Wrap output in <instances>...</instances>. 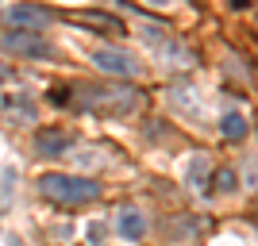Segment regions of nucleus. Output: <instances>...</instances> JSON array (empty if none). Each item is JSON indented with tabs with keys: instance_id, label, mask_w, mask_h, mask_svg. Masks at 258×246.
Instances as JSON below:
<instances>
[{
	"instance_id": "obj_2",
	"label": "nucleus",
	"mask_w": 258,
	"mask_h": 246,
	"mask_svg": "<svg viewBox=\"0 0 258 246\" xmlns=\"http://www.w3.org/2000/svg\"><path fill=\"white\" fill-rule=\"evenodd\" d=\"M77 104L89 108V112H100V116H131L143 108V97L135 89H81Z\"/></svg>"
},
{
	"instance_id": "obj_7",
	"label": "nucleus",
	"mask_w": 258,
	"mask_h": 246,
	"mask_svg": "<svg viewBox=\"0 0 258 246\" xmlns=\"http://www.w3.org/2000/svg\"><path fill=\"white\" fill-rule=\"evenodd\" d=\"M119 235L131 238V242H139V238L147 235V219H143V212L123 208V212H119Z\"/></svg>"
},
{
	"instance_id": "obj_3",
	"label": "nucleus",
	"mask_w": 258,
	"mask_h": 246,
	"mask_svg": "<svg viewBox=\"0 0 258 246\" xmlns=\"http://www.w3.org/2000/svg\"><path fill=\"white\" fill-rule=\"evenodd\" d=\"M93 62H97V69H104V73H112V77H139V58H131L127 50H116V46L97 50Z\"/></svg>"
},
{
	"instance_id": "obj_6",
	"label": "nucleus",
	"mask_w": 258,
	"mask_h": 246,
	"mask_svg": "<svg viewBox=\"0 0 258 246\" xmlns=\"http://www.w3.org/2000/svg\"><path fill=\"white\" fill-rule=\"evenodd\" d=\"M70 23L77 27H93L100 35H123V23L116 16H108V12H70Z\"/></svg>"
},
{
	"instance_id": "obj_4",
	"label": "nucleus",
	"mask_w": 258,
	"mask_h": 246,
	"mask_svg": "<svg viewBox=\"0 0 258 246\" xmlns=\"http://www.w3.org/2000/svg\"><path fill=\"white\" fill-rule=\"evenodd\" d=\"M4 23L16 27V31H43L50 23V12L39 8V4H16V8L4 12Z\"/></svg>"
},
{
	"instance_id": "obj_8",
	"label": "nucleus",
	"mask_w": 258,
	"mask_h": 246,
	"mask_svg": "<svg viewBox=\"0 0 258 246\" xmlns=\"http://www.w3.org/2000/svg\"><path fill=\"white\" fill-rule=\"evenodd\" d=\"M70 135L66 131H39V139H35V146L43 150V154H50V158H58V154H66L70 150Z\"/></svg>"
},
{
	"instance_id": "obj_15",
	"label": "nucleus",
	"mask_w": 258,
	"mask_h": 246,
	"mask_svg": "<svg viewBox=\"0 0 258 246\" xmlns=\"http://www.w3.org/2000/svg\"><path fill=\"white\" fill-rule=\"evenodd\" d=\"M0 81H8V65L0 62Z\"/></svg>"
},
{
	"instance_id": "obj_1",
	"label": "nucleus",
	"mask_w": 258,
	"mask_h": 246,
	"mask_svg": "<svg viewBox=\"0 0 258 246\" xmlns=\"http://www.w3.org/2000/svg\"><path fill=\"white\" fill-rule=\"evenodd\" d=\"M39 193L54 204H66V208H77V204H89L100 196V185L93 177H70V173H43L39 177Z\"/></svg>"
},
{
	"instance_id": "obj_11",
	"label": "nucleus",
	"mask_w": 258,
	"mask_h": 246,
	"mask_svg": "<svg viewBox=\"0 0 258 246\" xmlns=\"http://www.w3.org/2000/svg\"><path fill=\"white\" fill-rule=\"evenodd\" d=\"M189 189H197V193L208 189V161L205 158H197L193 166H189Z\"/></svg>"
},
{
	"instance_id": "obj_16",
	"label": "nucleus",
	"mask_w": 258,
	"mask_h": 246,
	"mask_svg": "<svg viewBox=\"0 0 258 246\" xmlns=\"http://www.w3.org/2000/svg\"><path fill=\"white\" fill-rule=\"evenodd\" d=\"M151 4H170V0H151Z\"/></svg>"
},
{
	"instance_id": "obj_10",
	"label": "nucleus",
	"mask_w": 258,
	"mask_h": 246,
	"mask_svg": "<svg viewBox=\"0 0 258 246\" xmlns=\"http://www.w3.org/2000/svg\"><path fill=\"white\" fill-rule=\"evenodd\" d=\"M220 135H224L227 142H239L243 135H247V119L239 116V112H227V116L220 119Z\"/></svg>"
},
{
	"instance_id": "obj_12",
	"label": "nucleus",
	"mask_w": 258,
	"mask_h": 246,
	"mask_svg": "<svg viewBox=\"0 0 258 246\" xmlns=\"http://www.w3.org/2000/svg\"><path fill=\"white\" fill-rule=\"evenodd\" d=\"M243 185L247 189H258V150L247 154V166H243Z\"/></svg>"
},
{
	"instance_id": "obj_5",
	"label": "nucleus",
	"mask_w": 258,
	"mask_h": 246,
	"mask_svg": "<svg viewBox=\"0 0 258 246\" xmlns=\"http://www.w3.org/2000/svg\"><path fill=\"white\" fill-rule=\"evenodd\" d=\"M0 46L27 54V58H50V46H46V39H39V31H8L0 39Z\"/></svg>"
},
{
	"instance_id": "obj_13",
	"label": "nucleus",
	"mask_w": 258,
	"mask_h": 246,
	"mask_svg": "<svg viewBox=\"0 0 258 246\" xmlns=\"http://www.w3.org/2000/svg\"><path fill=\"white\" fill-rule=\"evenodd\" d=\"M212 185H216V193H231V189L239 185V177H235V170H216Z\"/></svg>"
},
{
	"instance_id": "obj_9",
	"label": "nucleus",
	"mask_w": 258,
	"mask_h": 246,
	"mask_svg": "<svg viewBox=\"0 0 258 246\" xmlns=\"http://www.w3.org/2000/svg\"><path fill=\"white\" fill-rule=\"evenodd\" d=\"M162 58H166V65H173V69H189V65L197 62L193 50H185V46H177V43H162Z\"/></svg>"
},
{
	"instance_id": "obj_14",
	"label": "nucleus",
	"mask_w": 258,
	"mask_h": 246,
	"mask_svg": "<svg viewBox=\"0 0 258 246\" xmlns=\"http://www.w3.org/2000/svg\"><path fill=\"white\" fill-rule=\"evenodd\" d=\"M227 4H231V8H235V12H243V8H247V4H250V0H227Z\"/></svg>"
}]
</instances>
